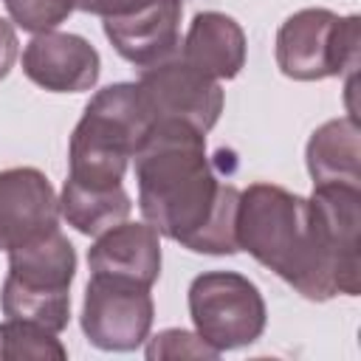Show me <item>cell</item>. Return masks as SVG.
<instances>
[{"instance_id":"obj_1","label":"cell","mask_w":361,"mask_h":361,"mask_svg":"<svg viewBox=\"0 0 361 361\" xmlns=\"http://www.w3.org/2000/svg\"><path fill=\"white\" fill-rule=\"evenodd\" d=\"M234 234L240 251L310 302L361 290L358 186H313L302 197L276 183H251L240 192Z\"/></svg>"},{"instance_id":"obj_2","label":"cell","mask_w":361,"mask_h":361,"mask_svg":"<svg viewBox=\"0 0 361 361\" xmlns=\"http://www.w3.org/2000/svg\"><path fill=\"white\" fill-rule=\"evenodd\" d=\"M138 209L161 237L195 254H237L240 189L220 178L206 135L183 121H155L133 155Z\"/></svg>"},{"instance_id":"obj_3","label":"cell","mask_w":361,"mask_h":361,"mask_svg":"<svg viewBox=\"0 0 361 361\" xmlns=\"http://www.w3.org/2000/svg\"><path fill=\"white\" fill-rule=\"evenodd\" d=\"M155 116L135 82H116L90 96L68 144L65 186L110 192L124 186V172Z\"/></svg>"},{"instance_id":"obj_4","label":"cell","mask_w":361,"mask_h":361,"mask_svg":"<svg viewBox=\"0 0 361 361\" xmlns=\"http://www.w3.org/2000/svg\"><path fill=\"white\" fill-rule=\"evenodd\" d=\"M76 276V248L54 228L8 251V274L0 288L6 319L37 322L62 333L71 322V282Z\"/></svg>"},{"instance_id":"obj_5","label":"cell","mask_w":361,"mask_h":361,"mask_svg":"<svg viewBox=\"0 0 361 361\" xmlns=\"http://www.w3.org/2000/svg\"><path fill=\"white\" fill-rule=\"evenodd\" d=\"M361 20L338 17L330 8H302L276 31V65L288 79L319 82L358 65Z\"/></svg>"},{"instance_id":"obj_6","label":"cell","mask_w":361,"mask_h":361,"mask_svg":"<svg viewBox=\"0 0 361 361\" xmlns=\"http://www.w3.org/2000/svg\"><path fill=\"white\" fill-rule=\"evenodd\" d=\"M186 302L195 333L217 353L248 347L265 333V299L259 288L237 271L197 274L189 285Z\"/></svg>"},{"instance_id":"obj_7","label":"cell","mask_w":361,"mask_h":361,"mask_svg":"<svg viewBox=\"0 0 361 361\" xmlns=\"http://www.w3.org/2000/svg\"><path fill=\"white\" fill-rule=\"evenodd\" d=\"M155 305L147 285L110 274H90L82 299V333L104 353L138 350L152 330Z\"/></svg>"},{"instance_id":"obj_8","label":"cell","mask_w":361,"mask_h":361,"mask_svg":"<svg viewBox=\"0 0 361 361\" xmlns=\"http://www.w3.org/2000/svg\"><path fill=\"white\" fill-rule=\"evenodd\" d=\"M135 85L141 87L155 121H183L206 135L223 113L226 93L220 82L180 56L144 68Z\"/></svg>"},{"instance_id":"obj_9","label":"cell","mask_w":361,"mask_h":361,"mask_svg":"<svg viewBox=\"0 0 361 361\" xmlns=\"http://www.w3.org/2000/svg\"><path fill=\"white\" fill-rule=\"evenodd\" d=\"M59 228V197L37 166L0 169V251Z\"/></svg>"},{"instance_id":"obj_10","label":"cell","mask_w":361,"mask_h":361,"mask_svg":"<svg viewBox=\"0 0 361 361\" xmlns=\"http://www.w3.org/2000/svg\"><path fill=\"white\" fill-rule=\"evenodd\" d=\"M23 73L42 90L82 93L96 87L102 56L79 34L42 31L23 48Z\"/></svg>"},{"instance_id":"obj_11","label":"cell","mask_w":361,"mask_h":361,"mask_svg":"<svg viewBox=\"0 0 361 361\" xmlns=\"http://www.w3.org/2000/svg\"><path fill=\"white\" fill-rule=\"evenodd\" d=\"M87 268L90 274L124 276L152 288L161 274V234L149 223L121 220L96 234L87 248Z\"/></svg>"},{"instance_id":"obj_12","label":"cell","mask_w":361,"mask_h":361,"mask_svg":"<svg viewBox=\"0 0 361 361\" xmlns=\"http://www.w3.org/2000/svg\"><path fill=\"white\" fill-rule=\"evenodd\" d=\"M245 31L223 11H197L186 28L178 56L200 73L223 82L234 79L245 65Z\"/></svg>"},{"instance_id":"obj_13","label":"cell","mask_w":361,"mask_h":361,"mask_svg":"<svg viewBox=\"0 0 361 361\" xmlns=\"http://www.w3.org/2000/svg\"><path fill=\"white\" fill-rule=\"evenodd\" d=\"M180 14H183V3L175 0V3H166L147 14H138L133 20L102 23V25H104V37L116 48V54L144 71V68H152L158 62L178 56Z\"/></svg>"},{"instance_id":"obj_14","label":"cell","mask_w":361,"mask_h":361,"mask_svg":"<svg viewBox=\"0 0 361 361\" xmlns=\"http://www.w3.org/2000/svg\"><path fill=\"white\" fill-rule=\"evenodd\" d=\"M361 130L355 116L324 121L305 147V164L313 186H358L361 189Z\"/></svg>"},{"instance_id":"obj_15","label":"cell","mask_w":361,"mask_h":361,"mask_svg":"<svg viewBox=\"0 0 361 361\" xmlns=\"http://www.w3.org/2000/svg\"><path fill=\"white\" fill-rule=\"evenodd\" d=\"M130 212H133V200L124 186L110 192H85L62 183L59 217H65L68 226H73L85 237H96L104 228L127 220Z\"/></svg>"},{"instance_id":"obj_16","label":"cell","mask_w":361,"mask_h":361,"mask_svg":"<svg viewBox=\"0 0 361 361\" xmlns=\"http://www.w3.org/2000/svg\"><path fill=\"white\" fill-rule=\"evenodd\" d=\"M59 333L37 324V322H23V319H3L0 322V355L11 361L34 358V361H65L68 350L56 338Z\"/></svg>"},{"instance_id":"obj_17","label":"cell","mask_w":361,"mask_h":361,"mask_svg":"<svg viewBox=\"0 0 361 361\" xmlns=\"http://www.w3.org/2000/svg\"><path fill=\"white\" fill-rule=\"evenodd\" d=\"M3 3L11 23L31 34L54 31L76 8V0H3Z\"/></svg>"},{"instance_id":"obj_18","label":"cell","mask_w":361,"mask_h":361,"mask_svg":"<svg viewBox=\"0 0 361 361\" xmlns=\"http://www.w3.org/2000/svg\"><path fill=\"white\" fill-rule=\"evenodd\" d=\"M147 358H220L214 347H209L197 333L183 330V327H166L158 336L149 338L147 344Z\"/></svg>"},{"instance_id":"obj_19","label":"cell","mask_w":361,"mask_h":361,"mask_svg":"<svg viewBox=\"0 0 361 361\" xmlns=\"http://www.w3.org/2000/svg\"><path fill=\"white\" fill-rule=\"evenodd\" d=\"M166 3H175V0H76V8L102 17V23H124L152 8H161Z\"/></svg>"},{"instance_id":"obj_20","label":"cell","mask_w":361,"mask_h":361,"mask_svg":"<svg viewBox=\"0 0 361 361\" xmlns=\"http://www.w3.org/2000/svg\"><path fill=\"white\" fill-rule=\"evenodd\" d=\"M17 31H14V23L3 20L0 17V79L8 76V71L14 68V59H17Z\"/></svg>"}]
</instances>
